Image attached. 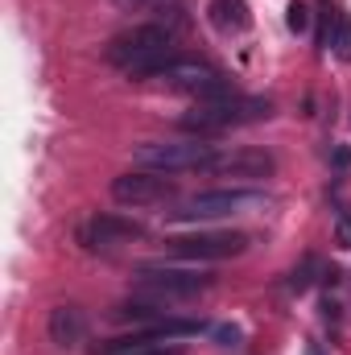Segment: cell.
<instances>
[{"label":"cell","instance_id":"cell-18","mask_svg":"<svg viewBox=\"0 0 351 355\" xmlns=\"http://www.w3.org/2000/svg\"><path fill=\"white\" fill-rule=\"evenodd\" d=\"M335 244L339 248H351V207L339 211V219H335Z\"/></svg>","mask_w":351,"mask_h":355},{"label":"cell","instance_id":"cell-20","mask_svg":"<svg viewBox=\"0 0 351 355\" xmlns=\"http://www.w3.org/2000/svg\"><path fill=\"white\" fill-rule=\"evenodd\" d=\"M302 355H327V352H323V343H306V352Z\"/></svg>","mask_w":351,"mask_h":355},{"label":"cell","instance_id":"cell-3","mask_svg":"<svg viewBox=\"0 0 351 355\" xmlns=\"http://www.w3.org/2000/svg\"><path fill=\"white\" fill-rule=\"evenodd\" d=\"M215 157V145H207L203 137H186V141H145L137 145L132 162L141 170L153 174H182V170H207Z\"/></svg>","mask_w":351,"mask_h":355},{"label":"cell","instance_id":"cell-17","mask_svg":"<svg viewBox=\"0 0 351 355\" xmlns=\"http://www.w3.org/2000/svg\"><path fill=\"white\" fill-rule=\"evenodd\" d=\"M211 335H215V343H219V347H240V343H244V331H240V327H228V322H223V327H215Z\"/></svg>","mask_w":351,"mask_h":355},{"label":"cell","instance_id":"cell-21","mask_svg":"<svg viewBox=\"0 0 351 355\" xmlns=\"http://www.w3.org/2000/svg\"><path fill=\"white\" fill-rule=\"evenodd\" d=\"M145 355H182V352H166V347H153V352H145Z\"/></svg>","mask_w":351,"mask_h":355},{"label":"cell","instance_id":"cell-6","mask_svg":"<svg viewBox=\"0 0 351 355\" xmlns=\"http://www.w3.org/2000/svg\"><path fill=\"white\" fill-rule=\"evenodd\" d=\"M137 289L157 297V302H182V297H194L203 289H211V277L207 272H194V268H166V265H141L132 272Z\"/></svg>","mask_w":351,"mask_h":355},{"label":"cell","instance_id":"cell-5","mask_svg":"<svg viewBox=\"0 0 351 355\" xmlns=\"http://www.w3.org/2000/svg\"><path fill=\"white\" fill-rule=\"evenodd\" d=\"M149 79H157L166 91H182V95H194V99H219V95H232V83L211 67V62H198V58H170L162 71H153Z\"/></svg>","mask_w":351,"mask_h":355},{"label":"cell","instance_id":"cell-11","mask_svg":"<svg viewBox=\"0 0 351 355\" xmlns=\"http://www.w3.org/2000/svg\"><path fill=\"white\" fill-rule=\"evenodd\" d=\"M207 17L211 25L223 33V37H236L252 25V12H248V0H211L207 4Z\"/></svg>","mask_w":351,"mask_h":355},{"label":"cell","instance_id":"cell-8","mask_svg":"<svg viewBox=\"0 0 351 355\" xmlns=\"http://www.w3.org/2000/svg\"><path fill=\"white\" fill-rule=\"evenodd\" d=\"M174 194H178L174 182L153 174V170H132V174H120L112 182V198L124 202V207H157V202H170Z\"/></svg>","mask_w":351,"mask_h":355},{"label":"cell","instance_id":"cell-9","mask_svg":"<svg viewBox=\"0 0 351 355\" xmlns=\"http://www.w3.org/2000/svg\"><path fill=\"white\" fill-rule=\"evenodd\" d=\"M277 170L273 153L264 149H228V153H215L207 174H223V178H268Z\"/></svg>","mask_w":351,"mask_h":355},{"label":"cell","instance_id":"cell-13","mask_svg":"<svg viewBox=\"0 0 351 355\" xmlns=\"http://www.w3.org/2000/svg\"><path fill=\"white\" fill-rule=\"evenodd\" d=\"M116 318H132V322L157 327V322H166L170 314L162 310V302H124V306H116Z\"/></svg>","mask_w":351,"mask_h":355},{"label":"cell","instance_id":"cell-4","mask_svg":"<svg viewBox=\"0 0 351 355\" xmlns=\"http://www.w3.org/2000/svg\"><path fill=\"white\" fill-rule=\"evenodd\" d=\"M268 194L261 190H203L186 202H178L174 219L182 223H207V219H228V215H248V211H264Z\"/></svg>","mask_w":351,"mask_h":355},{"label":"cell","instance_id":"cell-15","mask_svg":"<svg viewBox=\"0 0 351 355\" xmlns=\"http://www.w3.org/2000/svg\"><path fill=\"white\" fill-rule=\"evenodd\" d=\"M285 25H289V33H306V29H310V8H306L302 0H293V4L285 8Z\"/></svg>","mask_w":351,"mask_h":355},{"label":"cell","instance_id":"cell-1","mask_svg":"<svg viewBox=\"0 0 351 355\" xmlns=\"http://www.w3.org/2000/svg\"><path fill=\"white\" fill-rule=\"evenodd\" d=\"M170 50H174V29L162 25V21H149V25H132L128 33L112 37L108 42V62L120 67L132 79H149L153 71H162L170 62Z\"/></svg>","mask_w":351,"mask_h":355},{"label":"cell","instance_id":"cell-12","mask_svg":"<svg viewBox=\"0 0 351 355\" xmlns=\"http://www.w3.org/2000/svg\"><path fill=\"white\" fill-rule=\"evenodd\" d=\"M83 331H87V318L79 306H54L50 310V339L58 347H75L83 339Z\"/></svg>","mask_w":351,"mask_h":355},{"label":"cell","instance_id":"cell-19","mask_svg":"<svg viewBox=\"0 0 351 355\" xmlns=\"http://www.w3.org/2000/svg\"><path fill=\"white\" fill-rule=\"evenodd\" d=\"M331 162H335L339 170H348V166H351V149H348V145H339V149L331 153Z\"/></svg>","mask_w":351,"mask_h":355},{"label":"cell","instance_id":"cell-10","mask_svg":"<svg viewBox=\"0 0 351 355\" xmlns=\"http://www.w3.org/2000/svg\"><path fill=\"white\" fill-rule=\"evenodd\" d=\"M141 236H145V227L132 223V219H120V215H95L83 227L87 248H116V244H128V240H141Z\"/></svg>","mask_w":351,"mask_h":355},{"label":"cell","instance_id":"cell-22","mask_svg":"<svg viewBox=\"0 0 351 355\" xmlns=\"http://www.w3.org/2000/svg\"><path fill=\"white\" fill-rule=\"evenodd\" d=\"M120 4H145V0H120Z\"/></svg>","mask_w":351,"mask_h":355},{"label":"cell","instance_id":"cell-16","mask_svg":"<svg viewBox=\"0 0 351 355\" xmlns=\"http://www.w3.org/2000/svg\"><path fill=\"white\" fill-rule=\"evenodd\" d=\"M310 272H318V261H314V257H306V261H302V268H293V277H289V285H293V289L302 293V289H306V285L314 281Z\"/></svg>","mask_w":351,"mask_h":355},{"label":"cell","instance_id":"cell-2","mask_svg":"<svg viewBox=\"0 0 351 355\" xmlns=\"http://www.w3.org/2000/svg\"><path fill=\"white\" fill-rule=\"evenodd\" d=\"M268 116V99H244V95H219V99H198L178 124L182 132H223L232 124H248V120H264Z\"/></svg>","mask_w":351,"mask_h":355},{"label":"cell","instance_id":"cell-14","mask_svg":"<svg viewBox=\"0 0 351 355\" xmlns=\"http://www.w3.org/2000/svg\"><path fill=\"white\" fill-rule=\"evenodd\" d=\"M331 50H335V58L351 62V21H348V17H339V21H335V33H331Z\"/></svg>","mask_w":351,"mask_h":355},{"label":"cell","instance_id":"cell-7","mask_svg":"<svg viewBox=\"0 0 351 355\" xmlns=\"http://www.w3.org/2000/svg\"><path fill=\"white\" fill-rule=\"evenodd\" d=\"M244 248H248L244 232H194V236L166 240V252L182 261H228V257H240Z\"/></svg>","mask_w":351,"mask_h":355}]
</instances>
